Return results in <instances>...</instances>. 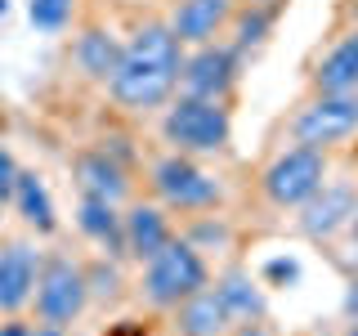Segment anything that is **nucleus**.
<instances>
[{
  "instance_id": "c756f323",
  "label": "nucleus",
  "mask_w": 358,
  "mask_h": 336,
  "mask_svg": "<svg viewBox=\"0 0 358 336\" xmlns=\"http://www.w3.org/2000/svg\"><path fill=\"white\" fill-rule=\"evenodd\" d=\"M9 14V0H0V18H5Z\"/></svg>"
},
{
  "instance_id": "f03ea898",
  "label": "nucleus",
  "mask_w": 358,
  "mask_h": 336,
  "mask_svg": "<svg viewBox=\"0 0 358 336\" xmlns=\"http://www.w3.org/2000/svg\"><path fill=\"white\" fill-rule=\"evenodd\" d=\"M162 139L171 144V153L184 157H215L229 148L233 139V117L224 99H193L179 94L162 112Z\"/></svg>"
},
{
  "instance_id": "9b49d317",
  "label": "nucleus",
  "mask_w": 358,
  "mask_h": 336,
  "mask_svg": "<svg viewBox=\"0 0 358 336\" xmlns=\"http://www.w3.org/2000/svg\"><path fill=\"white\" fill-rule=\"evenodd\" d=\"M233 0H175L171 9V31L184 41V50H197V45H210L224 27L233 22Z\"/></svg>"
},
{
  "instance_id": "bb28decb",
  "label": "nucleus",
  "mask_w": 358,
  "mask_h": 336,
  "mask_svg": "<svg viewBox=\"0 0 358 336\" xmlns=\"http://www.w3.org/2000/svg\"><path fill=\"white\" fill-rule=\"evenodd\" d=\"M233 336H273L264 328V318H255V323H238V328H233Z\"/></svg>"
},
{
  "instance_id": "5701e85b",
  "label": "nucleus",
  "mask_w": 358,
  "mask_h": 336,
  "mask_svg": "<svg viewBox=\"0 0 358 336\" xmlns=\"http://www.w3.org/2000/svg\"><path fill=\"white\" fill-rule=\"evenodd\" d=\"M27 18H31V27H41V31H59L63 22L72 18V0H31Z\"/></svg>"
},
{
  "instance_id": "c85d7f7f",
  "label": "nucleus",
  "mask_w": 358,
  "mask_h": 336,
  "mask_svg": "<svg viewBox=\"0 0 358 336\" xmlns=\"http://www.w3.org/2000/svg\"><path fill=\"white\" fill-rule=\"evenodd\" d=\"M345 336H358V314L350 318V328H345Z\"/></svg>"
},
{
  "instance_id": "cd10ccee",
  "label": "nucleus",
  "mask_w": 358,
  "mask_h": 336,
  "mask_svg": "<svg viewBox=\"0 0 358 336\" xmlns=\"http://www.w3.org/2000/svg\"><path fill=\"white\" fill-rule=\"evenodd\" d=\"M345 233H350V260L358 265V216H354V224H350V229H345Z\"/></svg>"
},
{
  "instance_id": "39448f33",
  "label": "nucleus",
  "mask_w": 358,
  "mask_h": 336,
  "mask_svg": "<svg viewBox=\"0 0 358 336\" xmlns=\"http://www.w3.org/2000/svg\"><path fill=\"white\" fill-rule=\"evenodd\" d=\"M152 193L166 211H179V216H201V211H215L224 202V184L206 166H197V157L184 153H166L152 162Z\"/></svg>"
},
{
  "instance_id": "a878e982",
  "label": "nucleus",
  "mask_w": 358,
  "mask_h": 336,
  "mask_svg": "<svg viewBox=\"0 0 358 336\" xmlns=\"http://www.w3.org/2000/svg\"><path fill=\"white\" fill-rule=\"evenodd\" d=\"M31 332H36V328H31V323H22V318H14V314L0 323V336H31Z\"/></svg>"
},
{
  "instance_id": "0eeeda50",
  "label": "nucleus",
  "mask_w": 358,
  "mask_h": 336,
  "mask_svg": "<svg viewBox=\"0 0 358 336\" xmlns=\"http://www.w3.org/2000/svg\"><path fill=\"white\" fill-rule=\"evenodd\" d=\"M358 134V94H313L291 117V144L305 148H336Z\"/></svg>"
},
{
  "instance_id": "4be33fe9",
  "label": "nucleus",
  "mask_w": 358,
  "mask_h": 336,
  "mask_svg": "<svg viewBox=\"0 0 358 336\" xmlns=\"http://www.w3.org/2000/svg\"><path fill=\"white\" fill-rule=\"evenodd\" d=\"M188 242L197 246V251H224V246L233 242V229L224 224V216H210V211H201V216L188 224V233H184Z\"/></svg>"
},
{
  "instance_id": "6e6552de",
  "label": "nucleus",
  "mask_w": 358,
  "mask_h": 336,
  "mask_svg": "<svg viewBox=\"0 0 358 336\" xmlns=\"http://www.w3.org/2000/svg\"><path fill=\"white\" fill-rule=\"evenodd\" d=\"M238 63L242 54L233 45H197L184 54V72H179V94L193 99H224L229 104L233 85H238Z\"/></svg>"
},
{
  "instance_id": "423d86ee",
  "label": "nucleus",
  "mask_w": 358,
  "mask_h": 336,
  "mask_svg": "<svg viewBox=\"0 0 358 336\" xmlns=\"http://www.w3.org/2000/svg\"><path fill=\"white\" fill-rule=\"evenodd\" d=\"M85 305H90L85 265H76L72 255H45L36 296H31L36 323H45V328H72Z\"/></svg>"
},
{
  "instance_id": "b1692460",
  "label": "nucleus",
  "mask_w": 358,
  "mask_h": 336,
  "mask_svg": "<svg viewBox=\"0 0 358 336\" xmlns=\"http://www.w3.org/2000/svg\"><path fill=\"white\" fill-rule=\"evenodd\" d=\"M264 278H268L273 287H291V283L300 278V265L291 260V255H278V260H268V265H264Z\"/></svg>"
},
{
  "instance_id": "aec40b11",
  "label": "nucleus",
  "mask_w": 358,
  "mask_h": 336,
  "mask_svg": "<svg viewBox=\"0 0 358 336\" xmlns=\"http://www.w3.org/2000/svg\"><path fill=\"white\" fill-rule=\"evenodd\" d=\"M273 18H278V0H251V5L242 9V14H233V50L246 54L255 50V45L268 41V31H273Z\"/></svg>"
},
{
  "instance_id": "dca6fc26",
  "label": "nucleus",
  "mask_w": 358,
  "mask_h": 336,
  "mask_svg": "<svg viewBox=\"0 0 358 336\" xmlns=\"http://www.w3.org/2000/svg\"><path fill=\"white\" fill-rule=\"evenodd\" d=\"M76 229H81L90 242H99L108 255H126V224H121L117 202L85 197L81 193V206H76Z\"/></svg>"
},
{
  "instance_id": "4468645a",
  "label": "nucleus",
  "mask_w": 358,
  "mask_h": 336,
  "mask_svg": "<svg viewBox=\"0 0 358 336\" xmlns=\"http://www.w3.org/2000/svg\"><path fill=\"white\" fill-rule=\"evenodd\" d=\"M121 45L117 36H112L108 27H85L81 36L72 41V63H76V72L85 76V81H94V85H108L112 76H117V67H121Z\"/></svg>"
},
{
  "instance_id": "1a4fd4ad",
  "label": "nucleus",
  "mask_w": 358,
  "mask_h": 336,
  "mask_svg": "<svg viewBox=\"0 0 358 336\" xmlns=\"http://www.w3.org/2000/svg\"><path fill=\"white\" fill-rule=\"evenodd\" d=\"M354 216H358V188L345 184V179H327V184H322L318 193L300 206L296 224H300V233H305V238L327 242L341 229H350Z\"/></svg>"
},
{
  "instance_id": "f257e3e1",
  "label": "nucleus",
  "mask_w": 358,
  "mask_h": 336,
  "mask_svg": "<svg viewBox=\"0 0 358 336\" xmlns=\"http://www.w3.org/2000/svg\"><path fill=\"white\" fill-rule=\"evenodd\" d=\"M179 72H184V41L171 31V22L152 18L130 31L126 50H121V67L108 81V94L126 112H152L175 99Z\"/></svg>"
},
{
  "instance_id": "20e7f679",
  "label": "nucleus",
  "mask_w": 358,
  "mask_h": 336,
  "mask_svg": "<svg viewBox=\"0 0 358 336\" xmlns=\"http://www.w3.org/2000/svg\"><path fill=\"white\" fill-rule=\"evenodd\" d=\"M327 179H331L327 153L305 148V144H291V148H282L260 171V193H264L268 206H278V211H300Z\"/></svg>"
},
{
  "instance_id": "393cba45",
  "label": "nucleus",
  "mask_w": 358,
  "mask_h": 336,
  "mask_svg": "<svg viewBox=\"0 0 358 336\" xmlns=\"http://www.w3.org/2000/svg\"><path fill=\"white\" fill-rule=\"evenodd\" d=\"M18 162L9 148H0V202H14V188H18Z\"/></svg>"
},
{
  "instance_id": "2eb2a0df",
  "label": "nucleus",
  "mask_w": 358,
  "mask_h": 336,
  "mask_svg": "<svg viewBox=\"0 0 358 336\" xmlns=\"http://www.w3.org/2000/svg\"><path fill=\"white\" fill-rule=\"evenodd\" d=\"M309 85H313V94H358V31L341 36L313 63Z\"/></svg>"
},
{
  "instance_id": "7ed1b4c3",
  "label": "nucleus",
  "mask_w": 358,
  "mask_h": 336,
  "mask_svg": "<svg viewBox=\"0 0 358 336\" xmlns=\"http://www.w3.org/2000/svg\"><path fill=\"white\" fill-rule=\"evenodd\" d=\"M206 287H210L206 255L188 238H171L152 260H143V274H139V296L152 309H179L188 296H197Z\"/></svg>"
},
{
  "instance_id": "7c9ffc66",
  "label": "nucleus",
  "mask_w": 358,
  "mask_h": 336,
  "mask_svg": "<svg viewBox=\"0 0 358 336\" xmlns=\"http://www.w3.org/2000/svg\"><path fill=\"white\" fill-rule=\"evenodd\" d=\"M354 31H358V0H354Z\"/></svg>"
},
{
  "instance_id": "412c9836",
  "label": "nucleus",
  "mask_w": 358,
  "mask_h": 336,
  "mask_svg": "<svg viewBox=\"0 0 358 336\" xmlns=\"http://www.w3.org/2000/svg\"><path fill=\"white\" fill-rule=\"evenodd\" d=\"M85 283H90V300L112 305V300L121 296V287H126V278H121V269L103 255V260H90L85 265Z\"/></svg>"
},
{
  "instance_id": "f3484780",
  "label": "nucleus",
  "mask_w": 358,
  "mask_h": 336,
  "mask_svg": "<svg viewBox=\"0 0 358 336\" xmlns=\"http://www.w3.org/2000/svg\"><path fill=\"white\" fill-rule=\"evenodd\" d=\"M175 314H179V332H184V336H229L233 328H238L233 314L224 309V300L215 296V287L188 296Z\"/></svg>"
},
{
  "instance_id": "f8f14e48",
  "label": "nucleus",
  "mask_w": 358,
  "mask_h": 336,
  "mask_svg": "<svg viewBox=\"0 0 358 336\" xmlns=\"http://www.w3.org/2000/svg\"><path fill=\"white\" fill-rule=\"evenodd\" d=\"M121 224H126V255H134L139 265L152 260V255L175 238L171 211H166L162 202H134L126 216H121Z\"/></svg>"
},
{
  "instance_id": "6ab92c4d",
  "label": "nucleus",
  "mask_w": 358,
  "mask_h": 336,
  "mask_svg": "<svg viewBox=\"0 0 358 336\" xmlns=\"http://www.w3.org/2000/svg\"><path fill=\"white\" fill-rule=\"evenodd\" d=\"M14 206H18V216L27 220L36 233H54V229H59V220H54V202H50V188H45V179H41L36 171H22V175H18Z\"/></svg>"
},
{
  "instance_id": "a211bd4d",
  "label": "nucleus",
  "mask_w": 358,
  "mask_h": 336,
  "mask_svg": "<svg viewBox=\"0 0 358 336\" xmlns=\"http://www.w3.org/2000/svg\"><path fill=\"white\" fill-rule=\"evenodd\" d=\"M215 296L224 300V309L233 314V323H255L264 318V291L246 269H229L215 278Z\"/></svg>"
},
{
  "instance_id": "ddd939ff",
  "label": "nucleus",
  "mask_w": 358,
  "mask_h": 336,
  "mask_svg": "<svg viewBox=\"0 0 358 336\" xmlns=\"http://www.w3.org/2000/svg\"><path fill=\"white\" fill-rule=\"evenodd\" d=\"M72 175H76V184H81V193H85V197L121 202V197L130 193V175H126V166H121L108 148H85V153H76Z\"/></svg>"
},
{
  "instance_id": "9d476101",
  "label": "nucleus",
  "mask_w": 358,
  "mask_h": 336,
  "mask_svg": "<svg viewBox=\"0 0 358 336\" xmlns=\"http://www.w3.org/2000/svg\"><path fill=\"white\" fill-rule=\"evenodd\" d=\"M41 265H45V255L31 242L0 246V314H18L31 305L36 283H41Z\"/></svg>"
}]
</instances>
